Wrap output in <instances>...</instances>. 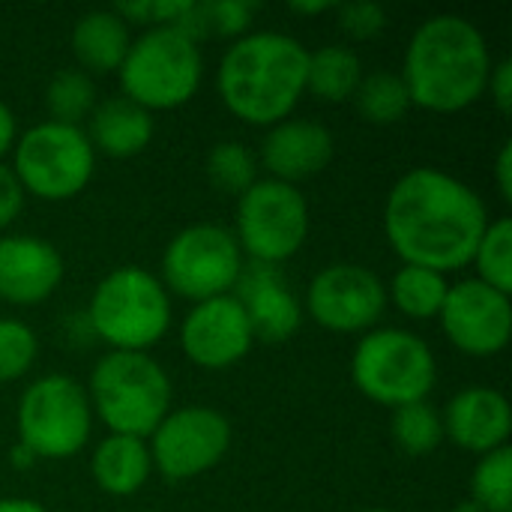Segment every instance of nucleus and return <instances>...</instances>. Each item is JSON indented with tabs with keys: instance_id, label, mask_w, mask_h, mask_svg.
<instances>
[{
	"instance_id": "1",
	"label": "nucleus",
	"mask_w": 512,
	"mask_h": 512,
	"mask_svg": "<svg viewBox=\"0 0 512 512\" xmlns=\"http://www.w3.org/2000/svg\"><path fill=\"white\" fill-rule=\"evenodd\" d=\"M483 195L465 180L420 165L405 171L384 201V237L402 264L456 273L471 264L489 228Z\"/></svg>"
},
{
	"instance_id": "2",
	"label": "nucleus",
	"mask_w": 512,
	"mask_h": 512,
	"mask_svg": "<svg viewBox=\"0 0 512 512\" xmlns=\"http://www.w3.org/2000/svg\"><path fill=\"white\" fill-rule=\"evenodd\" d=\"M495 57L483 30L456 12L417 24L405 45L402 81L411 105L432 114H459L486 96Z\"/></svg>"
},
{
	"instance_id": "3",
	"label": "nucleus",
	"mask_w": 512,
	"mask_h": 512,
	"mask_svg": "<svg viewBox=\"0 0 512 512\" xmlns=\"http://www.w3.org/2000/svg\"><path fill=\"white\" fill-rule=\"evenodd\" d=\"M309 48L282 30H249L234 39L216 69L222 105L243 123L270 129L294 117L306 96Z\"/></svg>"
},
{
	"instance_id": "4",
	"label": "nucleus",
	"mask_w": 512,
	"mask_h": 512,
	"mask_svg": "<svg viewBox=\"0 0 512 512\" xmlns=\"http://www.w3.org/2000/svg\"><path fill=\"white\" fill-rule=\"evenodd\" d=\"M84 318L108 351L150 354L171 330V294L156 273L126 264L96 282Z\"/></svg>"
},
{
	"instance_id": "5",
	"label": "nucleus",
	"mask_w": 512,
	"mask_h": 512,
	"mask_svg": "<svg viewBox=\"0 0 512 512\" xmlns=\"http://www.w3.org/2000/svg\"><path fill=\"white\" fill-rule=\"evenodd\" d=\"M84 390L93 420H99L108 435L147 441L162 417L174 408L171 378L150 354L108 351L90 369Z\"/></svg>"
},
{
	"instance_id": "6",
	"label": "nucleus",
	"mask_w": 512,
	"mask_h": 512,
	"mask_svg": "<svg viewBox=\"0 0 512 512\" xmlns=\"http://www.w3.org/2000/svg\"><path fill=\"white\" fill-rule=\"evenodd\" d=\"M120 96L156 111H174L195 99L204 81L201 45L180 27H147L132 39L120 69Z\"/></svg>"
},
{
	"instance_id": "7",
	"label": "nucleus",
	"mask_w": 512,
	"mask_h": 512,
	"mask_svg": "<svg viewBox=\"0 0 512 512\" xmlns=\"http://www.w3.org/2000/svg\"><path fill=\"white\" fill-rule=\"evenodd\" d=\"M351 381L369 402L396 411L429 399L438 384V360L423 336L405 327H375L354 345Z\"/></svg>"
},
{
	"instance_id": "8",
	"label": "nucleus",
	"mask_w": 512,
	"mask_h": 512,
	"mask_svg": "<svg viewBox=\"0 0 512 512\" xmlns=\"http://www.w3.org/2000/svg\"><path fill=\"white\" fill-rule=\"evenodd\" d=\"M18 444L39 462H66L78 456L93 435V408L78 378L48 372L33 378L15 408Z\"/></svg>"
},
{
	"instance_id": "9",
	"label": "nucleus",
	"mask_w": 512,
	"mask_h": 512,
	"mask_svg": "<svg viewBox=\"0 0 512 512\" xmlns=\"http://www.w3.org/2000/svg\"><path fill=\"white\" fill-rule=\"evenodd\" d=\"M9 168L15 171L24 195L51 204L72 201L93 180L96 150L84 126L42 120L15 138Z\"/></svg>"
},
{
	"instance_id": "10",
	"label": "nucleus",
	"mask_w": 512,
	"mask_h": 512,
	"mask_svg": "<svg viewBox=\"0 0 512 512\" xmlns=\"http://www.w3.org/2000/svg\"><path fill=\"white\" fill-rule=\"evenodd\" d=\"M246 258L231 228L216 222H198L177 231L165 252L159 282L171 297L204 303L213 297L234 294Z\"/></svg>"
},
{
	"instance_id": "11",
	"label": "nucleus",
	"mask_w": 512,
	"mask_h": 512,
	"mask_svg": "<svg viewBox=\"0 0 512 512\" xmlns=\"http://www.w3.org/2000/svg\"><path fill=\"white\" fill-rule=\"evenodd\" d=\"M234 237L252 264L279 267L291 261L309 237V201L282 180L258 177L237 198Z\"/></svg>"
},
{
	"instance_id": "12",
	"label": "nucleus",
	"mask_w": 512,
	"mask_h": 512,
	"mask_svg": "<svg viewBox=\"0 0 512 512\" xmlns=\"http://www.w3.org/2000/svg\"><path fill=\"white\" fill-rule=\"evenodd\" d=\"M153 471L168 483H186L213 471L231 450V423L210 405L171 408L147 438Z\"/></svg>"
},
{
	"instance_id": "13",
	"label": "nucleus",
	"mask_w": 512,
	"mask_h": 512,
	"mask_svg": "<svg viewBox=\"0 0 512 512\" xmlns=\"http://www.w3.org/2000/svg\"><path fill=\"white\" fill-rule=\"evenodd\" d=\"M384 312V279L354 261H336L318 270L303 297V315H309L321 330L339 336H363L375 330Z\"/></svg>"
},
{
	"instance_id": "14",
	"label": "nucleus",
	"mask_w": 512,
	"mask_h": 512,
	"mask_svg": "<svg viewBox=\"0 0 512 512\" xmlns=\"http://www.w3.org/2000/svg\"><path fill=\"white\" fill-rule=\"evenodd\" d=\"M447 342L474 360H489L510 345L512 303L510 294L474 279L450 285L438 312Z\"/></svg>"
},
{
	"instance_id": "15",
	"label": "nucleus",
	"mask_w": 512,
	"mask_h": 512,
	"mask_svg": "<svg viewBox=\"0 0 512 512\" xmlns=\"http://www.w3.org/2000/svg\"><path fill=\"white\" fill-rule=\"evenodd\" d=\"M255 336L246 321L243 306L234 294L192 303L180 321V348L183 357L207 372H222L246 360Z\"/></svg>"
},
{
	"instance_id": "16",
	"label": "nucleus",
	"mask_w": 512,
	"mask_h": 512,
	"mask_svg": "<svg viewBox=\"0 0 512 512\" xmlns=\"http://www.w3.org/2000/svg\"><path fill=\"white\" fill-rule=\"evenodd\" d=\"M66 264L54 243L36 234L0 237V300L9 306H39L63 282Z\"/></svg>"
},
{
	"instance_id": "17",
	"label": "nucleus",
	"mask_w": 512,
	"mask_h": 512,
	"mask_svg": "<svg viewBox=\"0 0 512 512\" xmlns=\"http://www.w3.org/2000/svg\"><path fill=\"white\" fill-rule=\"evenodd\" d=\"M237 303L246 312L255 342H288L303 324V303L291 291L279 267L246 261L237 288Z\"/></svg>"
},
{
	"instance_id": "18",
	"label": "nucleus",
	"mask_w": 512,
	"mask_h": 512,
	"mask_svg": "<svg viewBox=\"0 0 512 512\" xmlns=\"http://www.w3.org/2000/svg\"><path fill=\"white\" fill-rule=\"evenodd\" d=\"M444 438L459 450L486 456L510 447L512 408L507 396L495 387H465L441 411Z\"/></svg>"
},
{
	"instance_id": "19",
	"label": "nucleus",
	"mask_w": 512,
	"mask_h": 512,
	"mask_svg": "<svg viewBox=\"0 0 512 512\" xmlns=\"http://www.w3.org/2000/svg\"><path fill=\"white\" fill-rule=\"evenodd\" d=\"M333 132L309 117H288L267 129L261 141V168L270 180L297 186L321 174L333 159Z\"/></svg>"
},
{
	"instance_id": "20",
	"label": "nucleus",
	"mask_w": 512,
	"mask_h": 512,
	"mask_svg": "<svg viewBox=\"0 0 512 512\" xmlns=\"http://www.w3.org/2000/svg\"><path fill=\"white\" fill-rule=\"evenodd\" d=\"M87 138L99 153L111 159H132L144 153L156 135V120L147 108L135 105L126 96H105L96 102L93 114L87 117Z\"/></svg>"
},
{
	"instance_id": "21",
	"label": "nucleus",
	"mask_w": 512,
	"mask_h": 512,
	"mask_svg": "<svg viewBox=\"0 0 512 512\" xmlns=\"http://www.w3.org/2000/svg\"><path fill=\"white\" fill-rule=\"evenodd\" d=\"M129 45L132 30L114 9H93L81 15L69 36L72 57L78 60V69L87 75H117Z\"/></svg>"
},
{
	"instance_id": "22",
	"label": "nucleus",
	"mask_w": 512,
	"mask_h": 512,
	"mask_svg": "<svg viewBox=\"0 0 512 512\" xmlns=\"http://www.w3.org/2000/svg\"><path fill=\"white\" fill-rule=\"evenodd\" d=\"M153 474L150 450L144 438L105 435L90 456V477L99 492L111 498L138 495Z\"/></svg>"
},
{
	"instance_id": "23",
	"label": "nucleus",
	"mask_w": 512,
	"mask_h": 512,
	"mask_svg": "<svg viewBox=\"0 0 512 512\" xmlns=\"http://www.w3.org/2000/svg\"><path fill=\"white\" fill-rule=\"evenodd\" d=\"M363 63L354 48L342 42H330L324 48L309 51L306 60V93H312L321 102L339 105L351 102L360 81H363Z\"/></svg>"
},
{
	"instance_id": "24",
	"label": "nucleus",
	"mask_w": 512,
	"mask_h": 512,
	"mask_svg": "<svg viewBox=\"0 0 512 512\" xmlns=\"http://www.w3.org/2000/svg\"><path fill=\"white\" fill-rule=\"evenodd\" d=\"M447 291H450V282L444 273L402 264L387 285V303H393L411 321H432L438 318L447 300Z\"/></svg>"
},
{
	"instance_id": "25",
	"label": "nucleus",
	"mask_w": 512,
	"mask_h": 512,
	"mask_svg": "<svg viewBox=\"0 0 512 512\" xmlns=\"http://www.w3.org/2000/svg\"><path fill=\"white\" fill-rule=\"evenodd\" d=\"M351 102L357 105V114L372 126H393L414 108L402 75L390 69L366 72Z\"/></svg>"
},
{
	"instance_id": "26",
	"label": "nucleus",
	"mask_w": 512,
	"mask_h": 512,
	"mask_svg": "<svg viewBox=\"0 0 512 512\" xmlns=\"http://www.w3.org/2000/svg\"><path fill=\"white\" fill-rule=\"evenodd\" d=\"M258 12V3L249 0H201L192 3L183 21L177 24L186 36H192L198 45L210 36L240 39L249 33V24Z\"/></svg>"
},
{
	"instance_id": "27",
	"label": "nucleus",
	"mask_w": 512,
	"mask_h": 512,
	"mask_svg": "<svg viewBox=\"0 0 512 512\" xmlns=\"http://www.w3.org/2000/svg\"><path fill=\"white\" fill-rule=\"evenodd\" d=\"M99 102L93 75L81 72L78 66L60 69L57 75H51L48 87H45V111L48 120L54 123H66V126H81L93 108Z\"/></svg>"
},
{
	"instance_id": "28",
	"label": "nucleus",
	"mask_w": 512,
	"mask_h": 512,
	"mask_svg": "<svg viewBox=\"0 0 512 512\" xmlns=\"http://www.w3.org/2000/svg\"><path fill=\"white\" fill-rule=\"evenodd\" d=\"M390 432H393L396 447L414 459H423L444 444L441 411L429 399L396 408L390 417Z\"/></svg>"
},
{
	"instance_id": "29",
	"label": "nucleus",
	"mask_w": 512,
	"mask_h": 512,
	"mask_svg": "<svg viewBox=\"0 0 512 512\" xmlns=\"http://www.w3.org/2000/svg\"><path fill=\"white\" fill-rule=\"evenodd\" d=\"M477 279L512 294V219L498 216L489 222L486 234L480 237L474 258H471Z\"/></svg>"
},
{
	"instance_id": "30",
	"label": "nucleus",
	"mask_w": 512,
	"mask_h": 512,
	"mask_svg": "<svg viewBox=\"0 0 512 512\" xmlns=\"http://www.w3.org/2000/svg\"><path fill=\"white\" fill-rule=\"evenodd\" d=\"M471 501L486 512H512V450L501 447L474 465L471 474Z\"/></svg>"
},
{
	"instance_id": "31",
	"label": "nucleus",
	"mask_w": 512,
	"mask_h": 512,
	"mask_svg": "<svg viewBox=\"0 0 512 512\" xmlns=\"http://www.w3.org/2000/svg\"><path fill=\"white\" fill-rule=\"evenodd\" d=\"M207 177L219 192L240 198L258 180V159L243 141H219L207 153Z\"/></svg>"
},
{
	"instance_id": "32",
	"label": "nucleus",
	"mask_w": 512,
	"mask_h": 512,
	"mask_svg": "<svg viewBox=\"0 0 512 512\" xmlns=\"http://www.w3.org/2000/svg\"><path fill=\"white\" fill-rule=\"evenodd\" d=\"M39 357L36 330L21 318H0V384L21 381Z\"/></svg>"
},
{
	"instance_id": "33",
	"label": "nucleus",
	"mask_w": 512,
	"mask_h": 512,
	"mask_svg": "<svg viewBox=\"0 0 512 512\" xmlns=\"http://www.w3.org/2000/svg\"><path fill=\"white\" fill-rule=\"evenodd\" d=\"M336 21L345 36L351 39H375L387 27V9L375 0H354V3H336Z\"/></svg>"
},
{
	"instance_id": "34",
	"label": "nucleus",
	"mask_w": 512,
	"mask_h": 512,
	"mask_svg": "<svg viewBox=\"0 0 512 512\" xmlns=\"http://www.w3.org/2000/svg\"><path fill=\"white\" fill-rule=\"evenodd\" d=\"M192 0H138V3H120L114 12L132 27V24H147V27H177L183 15L189 12Z\"/></svg>"
},
{
	"instance_id": "35",
	"label": "nucleus",
	"mask_w": 512,
	"mask_h": 512,
	"mask_svg": "<svg viewBox=\"0 0 512 512\" xmlns=\"http://www.w3.org/2000/svg\"><path fill=\"white\" fill-rule=\"evenodd\" d=\"M24 198H27V195H24V189H21L15 171H12L6 162H0V231L9 228V225L21 216Z\"/></svg>"
},
{
	"instance_id": "36",
	"label": "nucleus",
	"mask_w": 512,
	"mask_h": 512,
	"mask_svg": "<svg viewBox=\"0 0 512 512\" xmlns=\"http://www.w3.org/2000/svg\"><path fill=\"white\" fill-rule=\"evenodd\" d=\"M486 93L489 99L495 102V108L501 114H510L512 111V60H495L492 66V75H489V84H486Z\"/></svg>"
},
{
	"instance_id": "37",
	"label": "nucleus",
	"mask_w": 512,
	"mask_h": 512,
	"mask_svg": "<svg viewBox=\"0 0 512 512\" xmlns=\"http://www.w3.org/2000/svg\"><path fill=\"white\" fill-rule=\"evenodd\" d=\"M495 186L501 192V198L510 204L512 201V141H504L495 159Z\"/></svg>"
},
{
	"instance_id": "38",
	"label": "nucleus",
	"mask_w": 512,
	"mask_h": 512,
	"mask_svg": "<svg viewBox=\"0 0 512 512\" xmlns=\"http://www.w3.org/2000/svg\"><path fill=\"white\" fill-rule=\"evenodd\" d=\"M15 138H18V120H15V111L0 99V162H3V156H9V153H12Z\"/></svg>"
},
{
	"instance_id": "39",
	"label": "nucleus",
	"mask_w": 512,
	"mask_h": 512,
	"mask_svg": "<svg viewBox=\"0 0 512 512\" xmlns=\"http://www.w3.org/2000/svg\"><path fill=\"white\" fill-rule=\"evenodd\" d=\"M288 9L294 12V15H324V12H333L336 9V3H330V0H294V3H288Z\"/></svg>"
},
{
	"instance_id": "40",
	"label": "nucleus",
	"mask_w": 512,
	"mask_h": 512,
	"mask_svg": "<svg viewBox=\"0 0 512 512\" xmlns=\"http://www.w3.org/2000/svg\"><path fill=\"white\" fill-rule=\"evenodd\" d=\"M6 462H9V468L12 471H30L39 459L24 447V444H15L12 450H9V456H6Z\"/></svg>"
},
{
	"instance_id": "41",
	"label": "nucleus",
	"mask_w": 512,
	"mask_h": 512,
	"mask_svg": "<svg viewBox=\"0 0 512 512\" xmlns=\"http://www.w3.org/2000/svg\"><path fill=\"white\" fill-rule=\"evenodd\" d=\"M0 512H48L33 498H0Z\"/></svg>"
},
{
	"instance_id": "42",
	"label": "nucleus",
	"mask_w": 512,
	"mask_h": 512,
	"mask_svg": "<svg viewBox=\"0 0 512 512\" xmlns=\"http://www.w3.org/2000/svg\"><path fill=\"white\" fill-rule=\"evenodd\" d=\"M453 512H486V510H483L477 501H471V498H468V501H459V504L453 507Z\"/></svg>"
},
{
	"instance_id": "43",
	"label": "nucleus",
	"mask_w": 512,
	"mask_h": 512,
	"mask_svg": "<svg viewBox=\"0 0 512 512\" xmlns=\"http://www.w3.org/2000/svg\"><path fill=\"white\" fill-rule=\"evenodd\" d=\"M363 512H393V510H381V507H372V510H363Z\"/></svg>"
}]
</instances>
